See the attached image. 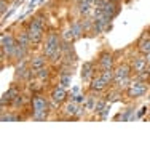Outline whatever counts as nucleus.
<instances>
[{
  "instance_id": "nucleus-1",
  "label": "nucleus",
  "mask_w": 150,
  "mask_h": 141,
  "mask_svg": "<svg viewBox=\"0 0 150 141\" xmlns=\"http://www.w3.org/2000/svg\"><path fill=\"white\" fill-rule=\"evenodd\" d=\"M61 42H62V37H61L58 32H50L48 35H45V40L42 43V53L48 59H51L61 50Z\"/></svg>"
},
{
  "instance_id": "nucleus-2",
  "label": "nucleus",
  "mask_w": 150,
  "mask_h": 141,
  "mask_svg": "<svg viewBox=\"0 0 150 141\" xmlns=\"http://www.w3.org/2000/svg\"><path fill=\"white\" fill-rule=\"evenodd\" d=\"M147 92H149L147 82L134 77L133 80H131V84L128 85V88H126V96L129 99H139V98H142L144 95H147Z\"/></svg>"
},
{
  "instance_id": "nucleus-3",
  "label": "nucleus",
  "mask_w": 150,
  "mask_h": 141,
  "mask_svg": "<svg viewBox=\"0 0 150 141\" xmlns=\"http://www.w3.org/2000/svg\"><path fill=\"white\" fill-rule=\"evenodd\" d=\"M50 98H45L42 93H35L30 98L32 112H50Z\"/></svg>"
},
{
  "instance_id": "nucleus-4",
  "label": "nucleus",
  "mask_w": 150,
  "mask_h": 141,
  "mask_svg": "<svg viewBox=\"0 0 150 141\" xmlns=\"http://www.w3.org/2000/svg\"><path fill=\"white\" fill-rule=\"evenodd\" d=\"M96 66H98L99 72L107 71V69H113V67H115V56H113V53L109 52V50H102L98 56Z\"/></svg>"
},
{
  "instance_id": "nucleus-5",
  "label": "nucleus",
  "mask_w": 150,
  "mask_h": 141,
  "mask_svg": "<svg viewBox=\"0 0 150 141\" xmlns=\"http://www.w3.org/2000/svg\"><path fill=\"white\" fill-rule=\"evenodd\" d=\"M18 84H19V82L15 80V84H13L2 95V99H0V103H2V111H6V107H11V103L18 98V95L21 93V87Z\"/></svg>"
},
{
  "instance_id": "nucleus-6",
  "label": "nucleus",
  "mask_w": 150,
  "mask_h": 141,
  "mask_svg": "<svg viewBox=\"0 0 150 141\" xmlns=\"http://www.w3.org/2000/svg\"><path fill=\"white\" fill-rule=\"evenodd\" d=\"M18 47V40H16V35L13 32H3L2 39H0V48L5 50L8 55H11L15 52V48Z\"/></svg>"
},
{
  "instance_id": "nucleus-7",
  "label": "nucleus",
  "mask_w": 150,
  "mask_h": 141,
  "mask_svg": "<svg viewBox=\"0 0 150 141\" xmlns=\"http://www.w3.org/2000/svg\"><path fill=\"white\" fill-rule=\"evenodd\" d=\"M67 96H69V95H67L66 87L61 85V84H59V85H54V87L51 88V92H50V99H51L54 104H58V106H59V104H64V103H66V101H67Z\"/></svg>"
},
{
  "instance_id": "nucleus-8",
  "label": "nucleus",
  "mask_w": 150,
  "mask_h": 141,
  "mask_svg": "<svg viewBox=\"0 0 150 141\" xmlns=\"http://www.w3.org/2000/svg\"><path fill=\"white\" fill-rule=\"evenodd\" d=\"M83 111H85V107H81L78 104V101H74V99L64 103V107H62V112L67 117H78V115L83 114Z\"/></svg>"
},
{
  "instance_id": "nucleus-9",
  "label": "nucleus",
  "mask_w": 150,
  "mask_h": 141,
  "mask_svg": "<svg viewBox=\"0 0 150 141\" xmlns=\"http://www.w3.org/2000/svg\"><path fill=\"white\" fill-rule=\"evenodd\" d=\"M129 64H131V69H133V74H141V72H144L147 69V61H145V56L142 55H134L133 58L129 59Z\"/></svg>"
},
{
  "instance_id": "nucleus-10",
  "label": "nucleus",
  "mask_w": 150,
  "mask_h": 141,
  "mask_svg": "<svg viewBox=\"0 0 150 141\" xmlns=\"http://www.w3.org/2000/svg\"><path fill=\"white\" fill-rule=\"evenodd\" d=\"M107 88H109V84H105V80L101 75H96V77L91 79V82H90V92L91 93L101 95V93H104Z\"/></svg>"
},
{
  "instance_id": "nucleus-11",
  "label": "nucleus",
  "mask_w": 150,
  "mask_h": 141,
  "mask_svg": "<svg viewBox=\"0 0 150 141\" xmlns=\"http://www.w3.org/2000/svg\"><path fill=\"white\" fill-rule=\"evenodd\" d=\"M96 71H98L96 63H93V61L85 63L83 67H81V80L83 82H91V79L96 77Z\"/></svg>"
},
{
  "instance_id": "nucleus-12",
  "label": "nucleus",
  "mask_w": 150,
  "mask_h": 141,
  "mask_svg": "<svg viewBox=\"0 0 150 141\" xmlns=\"http://www.w3.org/2000/svg\"><path fill=\"white\" fill-rule=\"evenodd\" d=\"M27 63H29V66H30L34 71H37V69H42V67H45L46 64L50 63V59L43 55V53H42V55L29 56V58H27Z\"/></svg>"
},
{
  "instance_id": "nucleus-13",
  "label": "nucleus",
  "mask_w": 150,
  "mask_h": 141,
  "mask_svg": "<svg viewBox=\"0 0 150 141\" xmlns=\"http://www.w3.org/2000/svg\"><path fill=\"white\" fill-rule=\"evenodd\" d=\"M115 77H133V69L129 63H120L118 66L113 67Z\"/></svg>"
},
{
  "instance_id": "nucleus-14",
  "label": "nucleus",
  "mask_w": 150,
  "mask_h": 141,
  "mask_svg": "<svg viewBox=\"0 0 150 141\" xmlns=\"http://www.w3.org/2000/svg\"><path fill=\"white\" fill-rule=\"evenodd\" d=\"M99 10H102L105 14H109L110 18H115L117 14L120 13V6L117 2H112V0H105V3L101 6Z\"/></svg>"
},
{
  "instance_id": "nucleus-15",
  "label": "nucleus",
  "mask_w": 150,
  "mask_h": 141,
  "mask_svg": "<svg viewBox=\"0 0 150 141\" xmlns=\"http://www.w3.org/2000/svg\"><path fill=\"white\" fill-rule=\"evenodd\" d=\"M15 35H16L18 45L24 47V48H30V47H32V40H30V37H29L27 29H21V31H18Z\"/></svg>"
},
{
  "instance_id": "nucleus-16",
  "label": "nucleus",
  "mask_w": 150,
  "mask_h": 141,
  "mask_svg": "<svg viewBox=\"0 0 150 141\" xmlns=\"http://www.w3.org/2000/svg\"><path fill=\"white\" fill-rule=\"evenodd\" d=\"M93 10H94V6H93L88 0H80V2H77V11L80 16H90L93 13Z\"/></svg>"
},
{
  "instance_id": "nucleus-17",
  "label": "nucleus",
  "mask_w": 150,
  "mask_h": 141,
  "mask_svg": "<svg viewBox=\"0 0 150 141\" xmlns=\"http://www.w3.org/2000/svg\"><path fill=\"white\" fill-rule=\"evenodd\" d=\"M26 104H30V98L26 95V93L21 92L19 95H18V98L11 103V107H13L15 111H19V109H23V107L26 106Z\"/></svg>"
},
{
  "instance_id": "nucleus-18",
  "label": "nucleus",
  "mask_w": 150,
  "mask_h": 141,
  "mask_svg": "<svg viewBox=\"0 0 150 141\" xmlns=\"http://www.w3.org/2000/svg\"><path fill=\"white\" fill-rule=\"evenodd\" d=\"M137 52L142 53V55L150 53V34H145L144 37L137 42Z\"/></svg>"
},
{
  "instance_id": "nucleus-19",
  "label": "nucleus",
  "mask_w": 150,
  "mask_h": 141,
  "mask_svg": "<svg viewBox=\"0 0 150 141\" xmlns=\"http://www.w3.org/2000/svg\"><path fill=\"white\" fill-rule=\"evenodd\" d=\"M51 72H53V67L46 64L45 67L35 71V77H37L38 80H42V82H48V79L51 77Z\"/></svg>"
},
{
  "instance_id": "nucleus-20",
  "label": "nucleus",
  "mask_w": 150,
  "mask_h": 141,
  "mask_svg": "<svg viewBox=\"0 0 150 141\" xmlns=\"http://www.w3.org/2000/svg\"><path fill=\"white\" fill-rule=\"evenodd\" d=\"M121 93H123V90L117 88V87H112V90H110V92L107 93V96H105V101H107V103H115V101H120L121 99Z\"/></svg>"
},
{
  "instance_id": "nucleus-21",
  "label": "nucleus",
  "mask_w": 150,
  "mask_h": 141,
  "mask_svg": "<svg viewBox=\"0 0 150 141\" xmlns=\"http://www.w3.org/2000/svg\"><path fill=\"white\" fill-rule=\"evenodd\" d=\"M62 63H64V64H69V66H75V63H77V55H75L74 48L64 52V55H62Z\"/></svg>"
},
{
  "instance_id": "nucleus-22",
  "label": "nucleus",
  "mask_w": 150,
  "mask_h": 141,
  "mask_svg": "<svg viewBox=\"0 0 150 141\" xmlns=\"http://www.w3.org/2000/svg\"><path fill=\"white\" fill-rule=\"evenodd\" d=\"M70 29H72V32H74L75 40H78L80 37L85 35V29H83V26H81V21H74V23L70 24Z\"/></svg>"
},
{
  "instance_id": "nucleus-23",
  "label": "nucleus",
  "mask_w": 150,
  "mask_h": 141,
  "mask_svg": "<svg viewBox=\"0 0 150 141\" xmlns=\"http://www.w3.org/2000/svg\"><path fill=\"white\" fill-rule=\"evenodd\" d=\"M99 75L105 80V84H109V87L113 85V80H115V72H113V69L101 71V72H99Z\"/></svg>"
},
{
  "instance_id": "nucleus-24",
  "label": "nucleus",
  "mask_w": 150,
  "mask_h": 141,
  "mask_svg": "<svg viewBox=\"0 0 150 141\" xmlns=\"http://www.w3.org/2000/svg\"><path fill=\"white\" fill-rule=\"evenodd\" d=\"M13 111H15V109H13ZM13 111H10V112H8V109H6V111H2V120H3V122L19 120V115H16Z\"/></svg>"
},
{
  "instance_id": "nucleus-25",
  "label": "nucleus",
  "mask_w": 150,
  "mask_h": 141,
  "mask_svg": "<svg viewBox=\"0 0 150 141\" xmlns=\"http://www.w3.org/2000/svg\"><path fill=\"white\" fill-rule=\"evenodd\" d=\"M61 37H62V40H66V42H75V37H74V32H72V29H64L62 32H61Z\"/></svg>"
},
{
  "instance_id": "nucleus-26",
  "label": "nucleus",
  "mask_w": 150,
  "mask_h": 141,
  "mask_svg": "<svg viewBox=\"0 0 150 141\" xmlns=\"http://www.w3.org/2000/svg\"><path fill=\"white\" fill-rule=\"evenodd\" d=\"M30 117L34 119L35 122L37 120H46V119H48V112H32Z\"/></svg>"
},
{
  "instance_id": "nucleus-27",
  "label": "nucleus",
  "mask_w": 150,
  "mask_h": 141,
  "mask_svg": "<svg viewBox=\"0 0 150 141\" xmlns=\"http://www.w3.org/2000/svg\"><path fill=\"white\" fill-rule=\"evenodd\" d=\"M10 8V0H2V5H0V14H5Z\"/></svg>"
},
{
  "instance_id": "nucleus-28",
  "label": "nucleus",
  "mask_w": 150,
  "mask_h": 141,
  "mask_svg": "<svg viewBox=\"0 0 150 141\" xmlns=\"http://www.w3.org/2000/svg\"><path fill=\"white\" fill-rule=\"evenodd\" d=\"M70 82V74H61V85L67 87Z\"/></svg>"
},
{
  "instance_id": "nucleus-29",
  "label": "nucleus",
  "mask_w": 150,
  "mask_h": 141,
  "mask_svg": "<svg viewBox=\"0 0 150 141\" xmlns=\"http://www.w3.org/2000/svg\"><path fill=\"white\" fill-rule=\"evenodd\" d=\"M88 2H90L93 6H96V3H98V0H88Z\"/></svg>"
},
{
  "instance_id": "nucleus-30",
  "label": "nucleus",
  "mask_w": 150,
  "mask_h": 141,
  "mask_svg": "<svg viewBox=\"0 0 150 141\" xmlns=\"http://www.w3.org/2000/svg\"><path fill=\"white\" fill-rule=\"evenodd\" d=\"M145 71H147L149 74H150V64H149V66H147V69H145Z\"/></svg>"
},
{
  "instance_id": "nucleus-31",
  "label": "nucleus",
  "mask_w": 150,
  "mask_h": 141,
  "mask_svg": "<svg viewBox=\"0 0 150 141\" xmlns=\"http://www.w3.org/2000/svg\"><path fill=\"white\" fill-rule=\"evenodd\" d=\"M112 2H117V3H120V2H121V0H112Z\"/></svg>"
},
{
  "instance_id": "nucleus-32",
  "label": "nucleus",
  "mask_w": 150,
  "mask_h": 141,
  "mask_svg": "<svg viewBox=\"0 0 150 141\" xmlns=\"http://www.w3.org/2000/svg\"><path fill=\"white\" fill-rule=\"evenodd\" d=\"M147 98H149V103H150V95H149V96H147Z\"/></svg>"
},
{
  "instance_id": "nucleus-33",
  "label": "nucleus",
  "mask_w": 150,
  "mask_h": 141,
  "mask_svg": "<svg viewBox=\"0 0 150 141\" xmlns=\"http://www.w3.org/2000/svg\"><path fill=\"white\" fill-rule=\"evenodd\" d=\"M75 2H80V0H75Z\"/></svg>"
}]
</instances>
